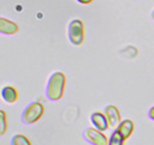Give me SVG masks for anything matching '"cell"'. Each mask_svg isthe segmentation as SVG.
Returning <instances> with one entry per match:
<instances>
[{"instance_id": "obj_2", "label": "cell", "mask_w": 154, "mask_h": 145, "mask_svg": "<svg viewBox=\"0 0 154 145\" xmlns=\"http://www.w3.org/2000/svg\"><path fill=\"white\" fill-rule=\"evenodd\" d=\"M45 113V107L40 102H30L22 111V122L31 125L37 122Z\"/></svg>"}, {"instance_id": "obj_4", "label": "cell", "mask_w": 154, "mask_h": 145, "mask_svg": "<svg viewBox=\"0 0 154 145\" xmlns=\"http://www.w3.org/2000/svg\"><path fill=\"white\" fill-rule=\"evenodd\" d=\"M83 137L85 141H88L91 145H108V139L103 134V132L94 128L88 127L83 131Z\"/></svg>"}, {"instance_id": "obj_9", "label": "cell", "mask_w": 154, "mask_h": 145, "mask_svg": "<svg viewBox=\"0 0 154 145\" xmlns=\"http://www.w3.org/2000/svg\"><path fill=\"white\" fill-rule=\"evenodd\" d=\"M0 95H1V98L4 99V102L8 103V104H13L18 99V91L16 90V87H13L11 85L4 86L0 91Z\"/></svg>"}, {"instance_id": "obj_1", "label": "cell", "mask_w": 154, "mask_h": 145, "mask_svg": "<svg viewBox=\"0 0 154 145\" xmlns=\"http://www.w3.org/2000/svg\"><path fill=\"white\" fill-rule=\"evenodd\" d=\"M65 86H66L65 74L60 71L53 72L49 75L47 85H46V97L52 102L59 101L64 95Z\"/></svg>"}, {"instance_id": "obj_13", "label": "cell", "mask_w": 154, "mask_h": 145, "mask_svg": "<svg viewBox=\"0 0 154 145\" xmlns=\"http://www.w3.org/2000/svg\"><path fill=\"white\" fill-rule=\"evenodd\" d=\"M148 116H149V119H150V120H153V121H154V105L148 110Z\"/></svg>"}, {"instance_id": "obj_14", "label": "cell", "mask_w": 154, "mask_h": 145, "mask_svg": "<svg viewBox=\"0 0 154 145\" xmlns=\"http://www.w3.org/2000/svg\"><path fill=\"white\" fill-rule=\"evenodd\" d=\"M77 2H79V4H82V5H89V4H91L94 0H76Z\"/></svg>"}, {"instance_id": "obj_6", "label": "cell", "mask_w": 154, "mask_h": 145, "mask_svg": "<svg viewBox=\"0 0 154 145\" xmlns=\"http://www.w3.org/2000/svg\"><path fill=\"white\" fill-rule=\"evenodd\" d=\"M103 111H105V115H106V117L108 120L109 126L117 127L120 123V121H122L120 113H119V110H118V108L116 105H112V104L106 105L105 109H103Z\"/></svg>"}, {"instance_id": "obj_7", "label": "cell", "mask_w": 154, "mask_h": 145, "mask_svg": "<svg viewBox=\"0 0 154 145\" xmlns=\"http://www.w3.org/2000/svg\"><path fill=\"white\" fill-rule=\"evenodd\" d=\"M19 31V26L17 25V23L0 17V34L1 35H7V36H12L16 35Z\"/></svg>"}, {"instance_id": "obj_10", "label": "cell", "mask_w": 154, "mask_h": 145, "mask_svg": "<svg viewBox=\"0 0 154 145\" xmlns=\"http://www.w3.org/2000/svg\"><path fill=\"white\" fill-rule=\"evenodd\" d=\"M108 145H125V139L116 129L112 132V134L108 138Z\"/></svg>"}, {"instance_id": "obj_11", "label": "cell", "mask_w": 154, "mask_h": 145, "mask_svg": "<svg viewBox=\"0 0 154 145\" xmlns=\"http://www.w3.org/2000/svg\"><path fill=\"white\" fill-rule=\"evenodd\" d=\"M11 145H31V141L23 134H14L11 138Z\"/></svg>"}, {"instance_id": "obj_12", "label": "cell", "mask_w": 154, "mask_h": 145, "mask_svg": "<svg viewBox=\"0 0 154 145\" xmlns=\"http://www.w3.org/2000/svg\"><path fill=\"white\" fill-rule=\"evenodd\" d=\"M7 131V120H6V113L0 109V137L4 135Z\"/></svg>"}, {"instance_id": "obj_8", "label": "cell", "mask_w": 154, "mask_h": 145, "mask_svg": "<svg viewBox=\"0 0 154 145\" xmlns=\"http://www.w3.org/2000/svg\"><path fill=\"white\" fill-rule=\"evenodd\" d=\"M134 129H135V125H134V121L130 120V119L122 120L120 123L117 126V131L119 132V134H120L125 140L129 139V138L132 135Z\"/></svg>"}, {"instance_id": "obj_5", "label": "cell", "mask_w": 154, "mask_h": 145, "mask_svg": "<svg viewBox=\"0 0 154 145\" xmlns=\"http://www.w3.org/2000/svg\"><path fill=\"white\" fill-rule=\"evenodd\" d=\"M90 122L91 125L94 126V128L103 132V131H107L108 127H109V123H108V120L105 115V113H101V111H94L91 113L90 115Z\"/></svg>"}, {"instance_id": "obj_3", "label": "cell", "mask_w": 154, "mask_h": 145, "mask_svg": "<svg viewBox=\"0 0 154 145\" xmlns=\"http://www.w3.org/2000/svg\"><path fill=\"white\" fill-rule=\"evenodd\" d=\"M67 35L73 46H81L84 41V23L81 19H72L69 23Z\"/></svg>"}, {"instance_id": "obj_15", "label": "cell", "mask_w": 154, "mask_h": 145, "mask_svg": "<svg viewBox=\"0 0 154 145\" xmlns=\"http://www.w3.org/2000/svg\"><path fill=\"white\" fill-rule=\"evenodd\" d=\"M152 19H153V20H154V10H153V11H152Z\"/></svg>"}]
</instances>
